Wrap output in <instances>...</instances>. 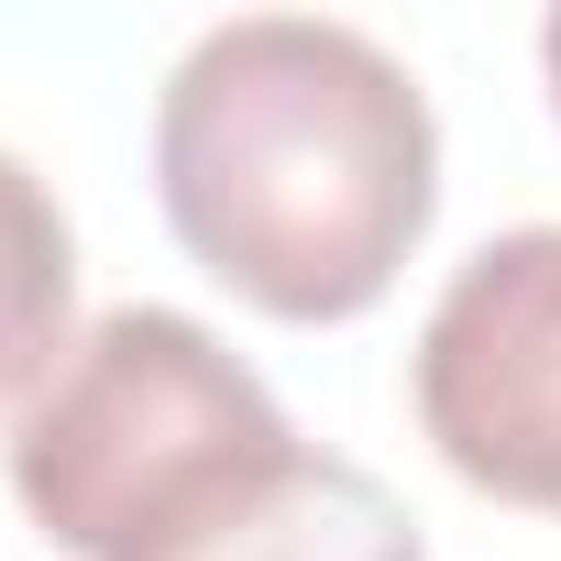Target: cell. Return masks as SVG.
<instances>
[{
	"instance_id": "obj_1",
	"label": "cell",
	"mask_w": 561,
	"mask_h": 561,
	"mask_svg": "<svg viewBox=\"0 0 561 561\" xmlns=\"http://www.w3.org/2000/svg\"><path fill=\"white\" fill-rule=\"evenodd\" d=\"M165 231L264 320H364L440 209V122L419 78L309 12L209 23L154 100Z\"/></svg>"
},
{
	"instance_id": "obj_4",
	"label": "cell",
	"mask_w": 561,
	"mask_h": 561,
	"mask_svg": "<svg viewBox=\"0 0 561 561\" xmlns=\"http://www.w3.org/2000/svg\"><path fill=\"white\" fill-rule=\"evenodd\" d=\"M122 561H430V550H419V517L364 462L275 430L220 473H198L187 495H165L122 539Z\"/></svg>"
},
{
	"instance_id": "obj_3",
	"label": "cell",
	"mask_w": 561,
	"mask_h": 561,
	"mask_svg": "<svg viewBox=\"0 0 561 561\" xmlns=\"http://www.w3.org/2000/svg\"><path fill=\"white\" fill-rule=\"evenodd\" d=\"M419 430L506 506L561 517V220L484 242L419 320Z\"/></svg>"
},
{
	"instance_id": "obj_6",
	"label": "cell",
	"mask_w": 561,
	"mask_h": 561,
	"mask_svg": "<svg viewBox=\"0 0 561 561\" xmlns=\"http://www.w3.org/2000/svg\"><path fill=\"white\" fill-rule=\"evenodd\" d=\"M539 78H550V122H561V12L539 23Z\"/></svg>"
},
{
	"instance_id": "obj_2",
	"label": "cell",
	"mask_w": 561,
	"mask_h": 561,
	"mask_svg": "<svg viewBox=\"0 0 561 561\" xmlns=\"http://www.w3.org/2000/svg\"><path fill=\"white\" fill-rule=\"evenodd\" d=\"M275 430H287L275 386L242 353H220L187 309H111L12 419V495L56 550L122 561V539L165 495H187Z\"/></svg>"
},
{
	"instance_id": "obj_5",
	"label": "cell",
	"mask_w": 561,
	"mask_h": 561,
	"mask_svg": "<svg viewBox=\"0 0 561 561\" xmlns=\"http://www.w3.org/2000/svg\"><path fill=\"white\" fill-rule=\"evenodd\" d=\"M67 320H78V231L23 154H0V408L67 364Z\"/></svg>"
}]
</instances>
